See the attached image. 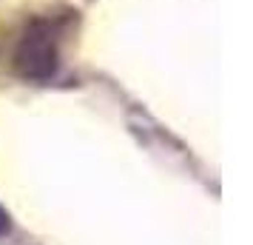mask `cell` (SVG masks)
Segmentation results:
<instances>
[{"label": "cell", "mask_w": 253, "mask_h": 245, "mask_svg": "<svg viewBox=\"0 0 253 245\" xmlns=\"http://www.w3.org/2000/svg\"><path fill=\"white\" fill-rule=\"evenodd\" d=\"M6 231H9V214L0 208V234H6Z\"/></svg>", "instance_id": "obj_2"}, {"label": "cell", "mask_w": 253, "mask_h": 245, "mask_svg": "<svg viewBox=\"0 0 253 245\" xmlns=\"http://www.w3.org/2000/svg\"><path fill=\"white\" fill-rule=\"evenodd\" d=\"M14 69L26 80H48L57 71V40L46 20H35L14 51Z\"/></svg>", "instance_id": "obj_1"}]
</instances>
